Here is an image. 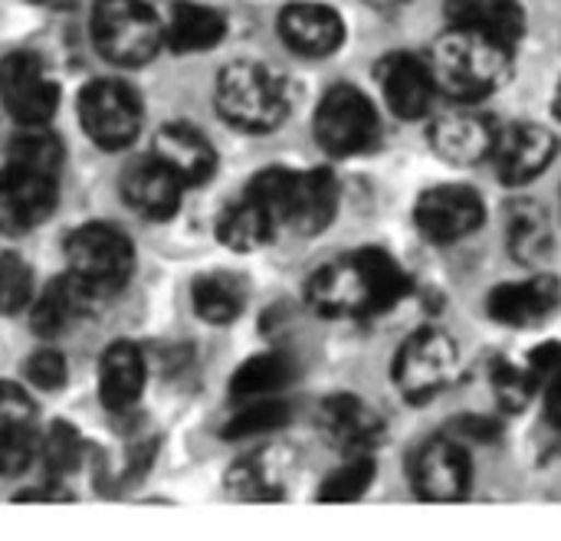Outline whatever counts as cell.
Here are the masks:
<instances>
[{"mask_svg": "<svg viewBox=\"0 0 561 541\" xmlns=\"http://www.w3.org/2000/svg\"><path fill=\"white\" fill-rule=\"evenodd\" d=\"M95 299H99V296H95L85 283H79L72 273L59 276V279L39 296V302L33 306V332L43 335V338L62 335V332L72 329L82 315H89V309H92Z\"/></svg>", "mask_w": 561, "mask_h": 541, "instance_id": "24", "label": "cell"}, {"mask_svg": "<svg viewBox=\"0 0 561 541\" xmlns=\"http://www.w3.org/2000/svg\"><path fill=\"white\" fill-rule=\"evenodd\" d=\"M427 66H431L434 85L440 92H447L460 105H473V102L493 95L510 79L513 46H506L493 36H483L477 30L450 26L437 39Z\"/></svg>", "mask_w": 561, "mask_h": 541, "instance_id": "2", "label": "cell"}, {"mask_svg": "<svg viewBox=\"0 0 561 541\" xmlns=\"http://www.w3.org/2000/svg\"><path fill=\"white\" fill-rule=\"evenodd\" d=\"M411 289L408 273L385 250H362L325 263L306 286L309 306L325 319L378 315L394 309Z\"/></svg>", "mask_w": 561, "mask_h": 541, "instance_id": "1", "label": "cell"}, {"mask_svg": "<svg viewBox=\"0 0 561 541\" xmlns=\"http://www.w3.org/2000/svg\"><path fill=\"white\" fill-rule=\"evenodd\" d=\"M79 122L99 148L118 151L141 131V102L125 82L95 79L79 95Z\"/></svg>", "mask_w": 561, "mask_h": 541, "instance_id": "8", "label": "cell"}, {"mask_svg": "<svg viewBox=\"0 0 561 541\" xmlns=\"http://www.w3.org/2000/svg\"><path fill=\"white\" fill-rule=\"evenodd\" d=\"M289 381H293V361L279 352H266V355H253L250 361H243L237 368L230 391H233V398L250 401V398L279 394Z\"/></svg>", "mask_w": 561, "mask_h": 541, "instance_id": "29", "label": "cell"}, {"mask_svg": "<svg viewBox=\"0 0 561 541\" xmlns=\"http://www.w3.org/2000/svg\"><path fill=\"white\" fill-rule=\"evenodd\" d=\"M556 148L559 141L549 128L533 122H516L496 135V148L490 158L496 161V171L510 187H523L552 164Z\"/></svg>", "mask_w": 561, "mask_h": 541, "instance_id": "14", "label": "cell"}, {"mask_svg": "<svg viewBox=\"0 0 561 541\" xmlns=\"http://www.w3.org/2000/svg\"><path fill=\"white\" fill-rule=\"evenodd\" d=\"M23 371H26L30 384L39 388V391H56L66 381V361L53 348H43V352L30 355V361L23 365Z\"/></svg>", "mask_w": 561, "mask_h": 541, "instance_id": "38", "label": "cell"}, {"mask_svg": "<svg viewBox=\"0 0 561 541\" xmlns=\"http://www.w3.org/2000/svg\"><path fill=\"white\" fill-rule=\"evenodd\" d=\"M30 3H36V7H66L69 0H30Z\"/></svg>", "mask_w": 561, "mask_h": 541, "instance_id": "42", "label": "cell"}, {"mask_svg": "<svg viewBox=\"0 0 561 541\" xmlns=\"http://www.w3.org/2000/svg\"><path fill=\"white\" fill-rule=\"evenodd\" d=\"M411 480L421 499L427 503H460L470 493V457L463 444L437 437L424 444L411 463Z\"/></svg>", "mask_w": 561, "mask_h": 541, "instance_id": "13", "label": "cell"}, {"mask_svg": "<svg viewBox=\"0 0 561 541\" xmlns=\"http://www.w3.org/2000/svg\"><path fill=\"white\" fill-rule=\"evenodd\" d=\"M450 26L477 30L506 46H516L526 33V10L519 0H450Z\"/></svg>", "mask_w": 561, "mask_h": 541, "instance_id": "23", "label": "cell"}, {"mask_svg": "<svg viewBox=\"0 0 561 541\" xmlns=\"http://www.w3.org/2000/svg\"><path fill=\"white\" fill-rule=\"evenodd\" d=\"M33 417V404L30 398L16 388V384H0V430L20 421Z\"/></svg>", "mask_w": 561, "mask_h": 541, "instance_id": "40", "label": "cell"}, {"mask_svg": "<svg viewBox=\"0 0 561 541\" xmlns=\"http://www.w3.org/2000/svg\"><path fill=\"white\" fill-rule=\"evenodd\" d=\"M0 102L20 125H46L59 105V85L33 53H10L0 62Z\"/></svg>", "mask_w": 561, "mask_h": 541, "instance_id": "10", "label": "cell"}, {"mask_svg": "<svg viewBox=\"0 0 561 541\" xmlns=\"http://www.w3.org/2000/svg\"><path fill=\"white\" fill-rule=\"evenodd\" d=\"M289 421V407L270 394V398H250L227 424V437L230 440H247V437H260V434H273Z\"/></svg>", "mask_w": 561, "mask_h": 541, "instance_id": "31", "label": "cell"}, {"mask_svg": "<svg viewBox=\"0 0 561 541\" xmlns=\"http://www.w3.org/2000/svg\"><path fill=\"white\" fill-rule=\"evenodd\" d=\"M546 407H549V421L561 427V371L546 384Z\"/></svg>", "mask_w": 561, "mask_h": 541, "instance_id": "41", "label": "cell"}, {"mask_svg": "<svg viewBox=\"0 0 561 541\" xmlns=\"http://www.w3.org/2000/svg\"><path fill=\"white\" fill-rule=\"evenodd\" d=\"M92 39L105 59L118 66H141L158 56L164 26L145 0H95Z\"/></svg>", "mask_w": 561, "mask_h": 541, "instance_id": "5", "label": "cell"}, {"mask_svg": "<svg viewBox=\"0 0 561 541\" xmlns=\"http://www.w3.org/2000/svg\"><path fill=\"white\" fill-rule=\"evenodd\" d=\"M181 191L184 184L158 158H138L122 171V197L145 220L174 217L181 204Z\"/></svg>", "mask_w": 561, "mask_h": 541, "instance_id": "21", "label": "cell"}, {"mask_svg": "<svg viewBox=\"0 0 561 541\" xmlns=\"http://www.w3.org/2000/svg\"><path fill=\"white\" fill-rule=\"evenodd\" d=\"M56 197V174L7 161L0 171V233L20 237L36 230L53 214Z\"/></svg>", "mask_w": 561, "mask_h": 541, "instance_id": "11", "label": "cell"}, {"mask_svg": "<svg viewBox=\"0 0 561 541\" xmlns=\"http://www.w3.org/2000/svg\"><path fill=\"white\" fill-rule=\"evenodd\" d=\"M230 490L247 503H273L283 496V480L263 457H250L230 470Z\"/></svg>", "mask_w": 561, "mask_h": 541, "instance_id": "32", "label": "cell"}, {"mask_svg": "<svg viewBox=\"0 0 561 541\" xmlns=\"http://www.w3.org/2000/svg\"><path fill=\"white\" fill-rule=\"evenodd\" d=\"M526 371L533 375V381H536V388L539 384H549L556 375L561 371V345L559 342H549V345H539L533 355H529V365H526Z\"/></svg>", "mask_w": 561, "mask_h": 541, "instance_id": "39", "label": "cell"}, {"mask_svg": "<svg viewBox=\"0 0 561 541\" xmlns=\"http://www.w3.org/2000/svg\"><path fill=\"white\" fill-rule=\"evenodd\" d=\"M371 480H375L371 457H348V463L339 467L335 473H329V480L322 483L319 503H335V506L355 503V499H362L368 493Z\"/></svg>", "mask_w": 561, "mask_h": 541, "instance_id": "33", "label": "cell"}, {"mask_svg": "<svg viewBox=\"0 0 561 541\" xmlns=\"http://www.w3.org/2000/svg\"><path fill=\"white\" fill-rule=\"evenodd\" d=\"M279 227L273 223V217L266 214V207L243 194L237 204H230L220 220H217V237L227 250H237V253H253L260 246H266L273 240Z\"/></svg>", "mask_w": 561, "mask_h": 541, "instance_id": "25", "label": "cell"}, {"mask_svg": "<svg viewBox=\"0 0 561 541\" xmlns=\"http://www.w3.org/2000/svg\"><path fill=\"white\" fill-rule=\"evenodd\" d=\"M279 36L289 49L322 59L345 43V20L325 3H289L279 13Z\"/></svg>", "mask_w": 561, "mask_h": 541, "instance_id": "18", "label": "cell"}, {"mask_svg": "<svg viewBox=\"0 0 561 541\" xmlns=\"http://www.w3.org/2000/svg\"><path fill=\"white\" fill-rule=\"evenodd\" d=\"M145 391V355L131 342H115L99 361V398L112 414H128Z\"/></svg>", "mask_w": 561, "mask_h": 541, "instance_id": "22", "label": "cell"}, {"mask_svg": "<svg viewBox=\"0 0 561 541\" xmlns=\"http://www.w3.org/2000/svg\"><path fill=\"white\" fill-rule=\"evenodd\" d=\"M151 158H158L184 187L204 184L217 171V151H214V145L204 138L201 128L184 125V122H171V125H164L154 135Z\"/></svg>", "mask_w": 561, "mask_h": 541, "instance_id": "19", "label": "cell"}, {"mask_svg": "<svg viewBox=\"0 0 561 541\" xmlns=\"http://www.w3.org/2000/svg\"><path fill=\"white\" fill-rule=\"evenodd\" d=\"M493 322L506 329H539L561 309V286L552 276H529L523 283H506L490 292L486 302Z\"/></svg>", "mask_w": 561, "mask_h": 541, "instance_id": "16", "label": "cell"}, {"mask_svg": "<svg viewBox=\"0 0 561 541\" xmlns=\"http://www.w3.org/2000/svg\"><path fill=\"white\" fill-rule=\"evenodd\" d=\"M556 115L561 118V82H559V89H556Z\"/></svg>", "mask_w": 561, "mask_h": 541, "instance_id": "43", "label": "cell"}, {"mask_svg": "<svg viewBox=\"0 0 561 541\" xmlns=\"http://www.w3.org/2000/svg\"><path fill=\"white\" fill-rule=\"evenodd\" d=\"M7 161L10 164H20V168H33V171H43V174H56L59 177V168H62V141L46 125H23V131L10 145Z\"/></svg>", "mask_w": 561, "mask_h": 541, "instance_id": "30", "label": "cell"}, {"mask_svg": "<svg viewBox=\"0 0 561 541\" xmlns=\"http://www.w3.org/2000/svg\"><path fill=\"white\" fill-rule=\"evenodd\" d=\"M316 138L325 154L352 158L365 154L381 138V118L371 99L355 85H335L325 92L316 112Z\"/></svg>", "mask_w": 561, "mask_h": 541, "instance_id": "7", "label": "cell"}, {"mask_svg": "<svg viewBox=\"0 0 561 541\" xmlns=\"http://www.w3.org/2000/svg\"><path fill=\"white\" fill-rule=\"evenodd\" d=\"M319 424H322V434L339 450H345L348 457H368L381 444V437H385L381 417L368 404H362L355 394H335V398H329L322 404Z\"/></svg>", "mask_w": 561, "mask_h": 541, "instance_id": "20", "label": "cell"}, {"mask_svg": "<svg viewBox=\"0 0 561 541\" xmlns=\"http://www.w3.org/2000/svg\"><path fill=\"white\" fill-rule=\"evenodd\" d=\"M250 197H256L276 227H289L296 233H319L335 220L339 210V181L332 171H286L270 168L253 177Z\"/></svg>", "mask_w": 561, "mask_h": 541, "instance_id": "3", "label": "cell"}, {"mask_svg": "<svg viewBox=\"0 0 561 541\" xmlns=\"http://www.w3.org/2000/svg\"><path fill=\"white\" fill-rule=\"evenodd\" d=\"M378 82L385 92V102L401 118H424L434 102V76L431 66L414 53H388L378 62Z\"/></svg>", "mask_w": 561, "mask_h": 541, "instance_id": "17", "label": "cell"}, {"mask_svg": "<svg viewBox=\"0 0 561 541\" xmlns=\"http://www.w3.org/2000/svg\"><path fill=\"white\" fill-rule=\"evenodd\" d=\"M69 273L95 296L118 292L135 273L131 240L112 223H85L66 243Z\"/></svg>", "mask_w": 561, "mask_h": 541, "instance_id": "6", "label": "cell"}, {"mask_svg": "<svg viewBox=\"0 0 561 541\" xmlns=\"http://www.w3.org/2000/svg\"><path fill=\"white\" fill-rule=\"evenodd\" d=\"M293 108L289 85L263 62H230L217 76V112L243 131H273Z\"/></svg>", "mask_w": 561, "mask_h": 541, "instance_id": "4", "label": "cell"}, {"mask_svg": "<svg viewBox=\"0 0 561 541\" xmlns=\"http://www.w3.org/2000/svg\"><path fill=\"white\" fill-rule=\"evenodd\" d=\"M227 33V23L217 10L201 3H178L164 26V43L174 53H204L214 49Z\"/></svg>", "mask_w": 561, "mask_h": 541, "instance_id": "26", "label": "cell"}, {"mask_svg": "<svg viewBox=\"0 0 561 541\" xmlns=\"http://www.w3.org/2000/svg\"><path fill=\"white\" fill-rule=\"evenodd\" d=\"M506 243H510L513 260H519L523 266L546 263L552 250V223L546 210L533 200H516L506 220Z\"/></svg>", "mask_w": 561, "mask_h": 541, "instance_id": "27", "label": "cell"}, {"mask_svg": "<svg viewBox=\"0 0 561 541\" xmlns=\"http://www.w3.org/2000/svg\"><path fill=\"white\" fill-rule=\"evenodd\" d=\"M493 391H496V398H500V404L506 411H523L536 394V381H533V375L526 368L500 361L496 375H493Z\"/></svg>", "mask_w": 561, "mask_h": 541, "instance_id": "37", "label": "cell"}, {"mask_svg": "<svg viewBox=\"0 0 561 541\" xmlns=\"http://www.w3.org/2000/svg\"><path fill=\"white\" fill-rule=\"evenodd\" d=\"M454 375H457V345L440 329L414 332L394 358V384L414 404L440 394L454 381Z\"/></svg>", "mask_w": 561, "mask_h": 541, "instance_id": "9", "label": "cell"}, {"mask_svg": "<svg viewBox=\"0 0 561 541\" xmlns=\"http://www.w3.org/2000/svg\"><path fill=\"white\" fill-rule=\"evenodd\" d=\"M500 128L477 108H454L434 118L431 125V148L450 164H480L493 154Z\"/></svg>", "mask_w": 561, "mask_h": 541, "instance_id": "15", "label": "cell"}, {"mask_svg": "<svg viewBox=\"0 0 561 541\" xmlns=\"http://www.w3.org/2000/svg\"><path fill=\"white\" fill-rule=\"evenodd\" d=\"M417 230L427 237V243L450 246L463 237H470L483 223V200L477 191L463 184H440L421 194L414 207Z\"/></svg>", "mask_w": 561, "mask_h": 541, "instance_id": "12", "label": "cell"}, {"mask_svg": "<svg viewBox=\"0 0 561 541\" xmlns=\"http://www.w3.org/2000/svg\"><path fill=\"white\" fill-rule=\"evenodd\" d=\"M43 460L53 476H69L82 463V437L66 421H56L43 440Z\"/></svg>", "mask_w": 561, "mask_h": 541, "instance_id": "35", "label": "cell"}, {"mask_svg": "<svg viewBox=\"0 0 561 541\" xmlns=\"http://www.w3.org/2000/svg\"><path fill=\"white\" fill-rule=\"evenodd\" d=\"M191 299H194V312L204 322L230 325L243 312L247 292H243V283L237 276H230V273H207V276H201L194 283Z\"/></svg>", "mask_w": 561, "mask_h": 541, "instance_id": "28", "label": "cell"}, {"mask_svg": "<svg viewBox=\"0 0 561 541\" xmlns=\"http://www.w3.org/2000/svg\"><path fill=\"white\" fill-rule=\"evenodd\" d=\"M33 276L16 253H0V312H16L30 302Z\"/></svg>", "mask_w": 561, "mask_h": 541, "instance_id": "36", "label": "cell"}, {"mask_svg": "<svg viewBox=\"0 0 561 541\" xmlns=\"http://www.w3.org/2000/svg\"><path fill=\"white\" fill-rule=\"evenodd\" d=\"M36 434L30 427V421L10 424L0 430V476H20L30 470L33 457H36Z\"/></svg>", "mask_w": 561, "mask_h": 541, "instance_id": "34", "label": "cell"}]
</instances>
